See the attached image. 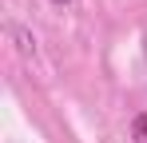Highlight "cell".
I'll return each mask as SVG.
<instances>
[{
  "instance_id": "cell-2",
  "label": "cell",
  "mask_w": 147,
  "mask_h": 143,
  "mask_svg": "<svg viewBox=\"0 0 147 143\" xmlns=\"http://www.w3.org/2000/svg\"><path fill=\"white\" fill-rule=\"evenodd\" d=\"M52 4H72V0H52Z\"/></svg>"
},
{
  "instance_id": "cell-1",
  "label": "cell",
  "mask_w": 147,
  "mask_h": 143,
  "mask_svg": "<svg viewBox=\"0 0 147 143\" xmlns=\"http://www.w3.org/2000/svg\"><path fill=\"white\" fill-rule=\"evenodd\" d=\"M131 139H135V143H147V115H135V119H131Z\"/></svg>"
}]
</instances>
